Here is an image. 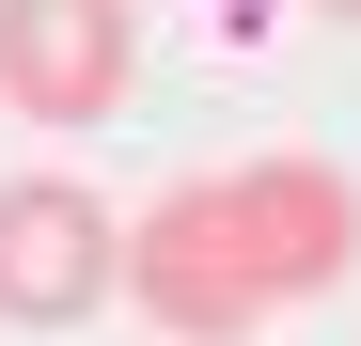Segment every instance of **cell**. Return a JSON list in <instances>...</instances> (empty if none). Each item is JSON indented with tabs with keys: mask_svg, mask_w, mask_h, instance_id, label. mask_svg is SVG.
<instances>
[{
	"mask_svg": "<svg viewBox=\"0 0 361 346\" xmlns=\"http://www.w3.org/2000/svg\"><path fill=\"white\" fill-rule=\"evenodd\" d=\"M361 252V189L330 157H235L126 220V299L173 346H252L283 299H330Z\"/></svg>",
	"mask_w": 361,
	"mask_h": 346,
	"instance_id": "obj_1",
	"label": "cell"
},
{
	"mask_svg": "<svg viewBox=\"0 0 361 346\" xmlns=\"http://www.w3.org/2000/svg\"><path fill=\"white\" fill-rule=\"evenodd\" d=\"M142 79L126 0H0V110L16 126H110Z\"/></svg>",
	"mask_w": 361,
	"mask_h": 346,
	"instance_id": "obj_3",
	"label": "cell"
},
{
	"mask_svg": "<svg viewBox=\"0 0 361 346\" xmlns=\"http://www.w3.org/2000/svg\"><path fill=\"white\" fill-rule=\"evenodd\" d=\"M330 16H361V0H330Z\"/></svg>",
	"mask_w": 361,
	"mask_h": 346,
	"instance_id": "obj_4",
	"label": "cell"
},
{
	"mask_svg": "<svg viewBox=\"0 0 361 346\" xmlns=\"http://www.w3.org/2000/svg\"><path fill=\"white\" fill-rule=\"evenodd\" d=\"M126 299V220L79 173H0V330H79Z\"/></svg>",
	"mask_w": 361,
	"mask_h": 346,
	"instance_id": "obj_2",
	"label": "cell"
}]
</instances>
